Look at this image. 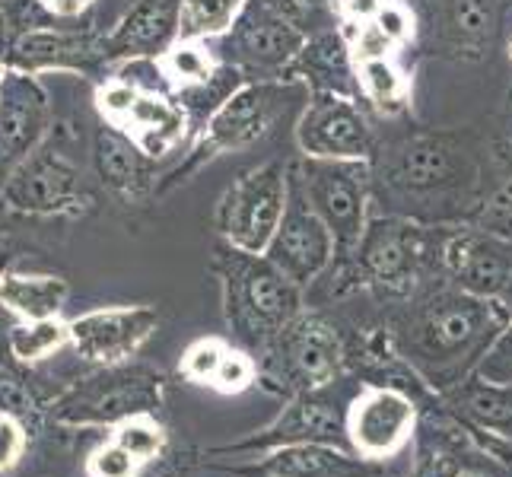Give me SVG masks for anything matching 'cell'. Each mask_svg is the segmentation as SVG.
<instances>
[{
  "label": "cell",
  "instance_id": "cell-1",
  "mask_svg": "<svg viewBox=\"0 0 512 477\" xmlns=\"http://www.w3.org/2000/svg\"><path fill=\"white\" fill-rule=\"evenodd\" d=\"M509 322L512 309L500 299L474 296L449 284L404 303L392 315L388 338L414 376L439 395L474 376Z\"/></svg>",
  "mask_w": 512,
  "mask_h": 477
},
{
  "label": "cell",
  "instance_id": "cell-2",
  "mask_svg": "<svg viewBox=\"0 0 512 477\" xmlns=\"http://www.w3.org/2000/svg\"><path fill=\"white\" fill-rule=\"evenodd\" d=\"M214 274L223 287V315L239 347L261 353L303 312V290L277 271L268 255L226 245L217 252Z\"/></svg>",
  "mask_w": 512,
  "mask_h": 477
},
{
  "label": "cell",
  "instance_id": "cell-3",
  "mask_svg": "<svg viewBox=\"0 0 512 477\" xmlns=\"http://www.w3.org/2000/svg\"><path fill=\"white\" fill-rule=\"evenodd\" d=\"M166 404V376L150 366H99L96 373L77 379L48 404V414L61 427H105L115 430L137 414L160 417Z\"/></svg>",
  "mask_w": 512,
  "mask_h": 477
},
{
  "label": "cell",
  "instance_id": "cell-4",
  "mask_svg": "<svg viewBox=\"0 0 512 477\" xmlns=\"http://www.w3.org/2000/svg\"><path fill=\"white\" fill-rule=\"evenodd\" d=\"M0 201L16 217H83L96 198L74 156V134L51 128L26 163L10 175Z\"/></svg>",
  "mask_w": 512,
  "mask_h": 477
},
{
  "label": "cell",
  "instance_id": "cell-5",
  "mask_svg": "<svg viewBox=\"0 0 512 477\" xmlns=\"http://www.w3.org/2000/svg\"><path fill=\"white\" fill-rule=\"evenodd\" d=\"M478 159L458 137H417L401 144L385 163V188L401 204L452 207L468 201L478 185Z\"/></svg>",
  "mask_w": 512,
  "mask_h": 477
},
{
  "label": "cell",
  "instance_id": "cell-6",
  "mask_svg": "<svg viewBox=\"0 0 512 477\" xmlns=\"http://www.w3.org/2000/svg\"><path fill=\"white\" fill-rule=\"evenodd\" d=\"M258 357L261 382L293 398L303 392H322L338 379L347 366V347L328 318L299 312Z\"/></svg>",
  "mask_w": 512,
  "mask_h": 477
},
{
  "label": "cell",
  "instance_id": "cell-7",
  "mask_svg": "<svg viewBox=\"0 0 512 477\" xmlns=\"http://www.w3.org/2000/svg\"><path fill=\"white\" fill-rule=\"evenodd\" d=\"M287 96H290V86H280V83H249L233 90L217 105L214 115L204 121L201 140H198V147H194V153L188 156V163L166 172L163 182L156 185V191H169L175 185H182L201 163H207V159H214L220 153L255 147L258 140H264L274 131V121L287 109Z\"/></svg>",
  "mask_w": 512,
  "mask_h": 477
},
{
  "label": "cell",
  "instance_id": "cell-8",
  "mask_svg": "<svg viewBox=\"0 0 512 477\" xmlns=\"http://www.w3.org/2000/svg\"><path fill=\"white\" fill-rule=\"evenodd\" d=\"M290 201V169L284 163L255 166L223 194L217 207V233L226 245L252 255L268 252L271 239L277 236L280 220L287 214Z\"/></svg>",
  "mask_w": 512,
  "mask_h": 477
},
{
  "label": "cell",
  "instance_id": "cell-9",
  "mask_svg": "<svg viewBox=\"0 0 512 477\" xmlns=\"http://www.w3.org/2000/svg\"><path fill=\"white\" fill-rule=\"evenodd\" d=\"M312 210L338 242V255H350L366 233L369 169L363 159H312L296 169Z\"/></svg>",
  "mask_w": 512,
  "mask_h": 477
},
{
  "label": "cell",
  "instance_id": "cell-10",
  "mask_svg": "<svg viewBox=\"0 0 512 477\" xmlns=\"http://www.w3.org/2000/svg\"><path fill=\"white\" fill-rule=\"evenodd\" d=\"M0 58L10 70L20 74H83L99 77L102 70H109L102 51V35L77 23H45L26 29L13 39L0 42Z\"/></svg>",
  "mask_w": 512,
  "mask_h": 477
},
{
  "label": "cell",
  "instance_id": "cell-11",
  "mask_svg": "<svg viewBox=\"0 0 512 477\" xmlns=\"http://www.w3.org/2000/svg\"><path fill=\"white\" fill-rule=\"evenodd\" d=\"M420 404L395 385H363L347 404L350 452L369 462H388L417 433Z\"/></svg>",
  "mask_w": 512,
  "mask_h": 477
},
{
  "label": "cell",
  "instance_id": "cell-12",
  "mask_svg": "<svg viewBox=\"0 0 512 477\" xmlns=\"http://www.w3.org/2000/svg\"><path fill=\"white\" fill-rule=\"evenodd\" d=\"M303 443H322L350 449L347 439V411L328 401L322 392H303L287 401V408L280 411L268 427L258 433L239 439V443L214 446L210 455H264L284 446H303Z\"/></svg>",
  "mask_w": 512,
  "mask_h": 477
},
{
  "label": "cell",
  "instance_id": "cell-13",
  "mask_svg": "<svg viewBox=\"0 0 512 477\" xmlns=\"http://www.w3.org/2000/svg\"><path fill=\"white\" fill-rule=\"evenodd\" d=\"M268 261L277 271H284L299 290H306L315 284L328 264L338 255V242L328 223L315 214L303 185H299L296 169L290 172V201H287V214L280 220L277 236L268 245Z\"/></svg>",
  "mask_w": 512,
  "mask_h": 477
},
{
  "label": "cell",
  "instance_id": "cell-14",
  "mask_svg": "<svg viewBox=\"0 0 512 477\" xmlns=\"http://www.w3.org/2000/svg\"><path fill=\"white\" fill-rule=\"evenodd\" d=\"M350 255L357 277H363L366 284L382 290H411L427 268L430 239L408 220L382 217L366 223V233Z\"/></svg>",
  "mask_w": 512,
  "mask_h": 477
},
{
  "label": "cell",
  "instance_id": "cell-15",
  "mask_svg": "<svg viewBox=\"0 0 512 477\" xmlns=\"http://www.w3.org/2000/svg\"><path fill=\"white\" fill-rule=\"evenodd\" d=\"M55 128V105L39 77L7 70L0 86V191Z\"/></svg>",
  "mask_w": 512,
  "mask_h": 477
},
{
  "label": "cell",
  "instance_id": "cell-16",
  "mask_svg": "<svg viewBox=\"0 0 512 477\" xmlns=\"http://www.w3.org/2000/svg\"><path fill=\"white\" fill-rule=\"evenodd\" d=\"M156 328L160 315L150 306H102L70 318V347L93 366H118L131 363Z\"/></svg>",
  "mask_w": 512,
  "mask_h": 477
},
{
  "label": "cell",
  "instance_id": "cell-17",
  "mask_svg": "<svg viewBox=\"0 0 512 477\" xmlns=\"http://www.w3.org/2000/svg\"><path fill=\"white\" fill-rule=\"evenodd\" d=\"M296 144L312 159H366L373 134L350 96L319 93L299 118Z\"/></svg>",
  "mask_w": 512,
  "mask_h": 477
},
{
  "label": "cell",
  "instance_id": "cell-18",
  "mask_svg": "<svg viewBox=\"0 0 512 477\" xmlns=\"http://www.w3.org/2000/svg\"><path fill=\"white\" fill-rule=\"evenodd\" d=\"M436 401L465 423L487 458L512 465V385L471 376L449 392H439Z\"/></svg>",
  "mask_w": 512,
  "mask_h": 477
},
{
  "label": "cell",
  "instance_id": "cell-19",
  "mask_svg": "<svg viewBox=\"0 0 512 477\" xmlns=\"http://www.w3.org/2000/svg\"><path fill=\"white\" fill-rule=\"evenodd\" d=\"M443 271L455 287L500 299L512 309V245L481 229H465L443 242Z\"/></svg>",
  "mask_w": 512,
  "mask_h": 477
},
{
  "label": "cell",
  "instance_id": "cell-20",
  "mask_svg": "<svg viewBox=\"0 0 512 477\" xmlns=\"http://www.w3.org/2000/svg\"><path fill=\"white\" fill-rule=\"evenodd\" d=\"M229 477H385L382 462H369L350 449L303 443L255 455L245 465H214Z\"/></svg>",
  "mask_w": 512,
  "mask_h": 477
},
{
  "label": "cell",
  "instance_id": "cell-21",
  "mask_svg": "<svg viewBox=\"0 0 512 477\" xmlns=\"http://www.w3.org/2000/svg\"><path fill=\"white\" fill-rule=\"evenodd\" d=\"M179 7L182 0H137L125 16L102 35V51L109 70L128 61L160 58L179 39Z\"/></svg>",
  "mask_w": 512,
  "mask_h": 477
},
{
  "label": "cell",
  "instance_id": "cell-22",
  "mask_svg": "<svg viewBox=\"0 0 512 477\" xmlns=\"http://www.w3.org/2000/svg\"><path fill=\"white\" fill-rule=\"evenodd\" d=\"M188 125L191 118L182 102H175L160 86H147L137 80V96L131 102V109L112 128L128 134L150 159H163L175 153V147L188 137Z\"/></svg>",
  "mask_w": 512,
  "mask_h": 477
},
{
  "label": "cell",
  "instance_id": "cell-23",
  "mask_svg": "<svg viewBox=\"0 0 512 477\" xmlns=\"http://www.w3.org/2000/svg\"><path fill=\"white\" fill-rule=\"evenodd\" d=\"M156 159H150L128 134L112 125H102L93 134V169L96 179L118 198L137 201L156 191Z\"/></svg>",
  "mask_w": 512,
  "mask_h": 477
},
{
  "label": "cell",
  "instance_id": "cell-24",
  "mask_svg": "<svg viewBox=\"0 0 512 477\" xmlns=\"http://www.w3.org/2000/svg\"><path fill=\"white\" fill-rule=\"evenodd\" d=\"M236 45L242 61H249L252 67H284L293 58H299V51L306 45V32L284 20L280 13L258 7L252 13H242V20L236 23Z\"/></svg>",
  "mask_w": 512,
  "mask_h": 477
},
{
  "label": "cell",
  "instance_id": "cell-25",
  "mask_svg": "<svg viewBox=\"0 0 512 477\" xmlns=\"http://www.w3.org/2000/svg\"><path fill=\"white\" fill-rule=\"evenodd\" d=\"M67 296H70V287L61 274L7 268L4 277H0V309L13 312L16 318H23V322L64 315Z\"/></svg>",
  "mask_w": 512,
  "mask_h": 477
},
{
  "label": "cell",
  "instance_id": "cell-26",
  "mask_svg": "<svg viewBox=\"0 0 512 477\" xmlns=\"http://www.w3.org/2000/svg\"><path fill=\"white\" fill-rule=\"evenodd\" d=\"M156 67H160V80L166 86V93L172 96H185L191 90L210 86L223 70L204 39H175L156 58Z\"/></svg>",
  "mask_w": 512,
  "mask_h": 477
},
{
  "label": "cell",
  "instance_id": "cell-27",
  "mask_svg": "<svg viewBox=\"0 0 512 477\" xmlns=\"http://www.w3.org/2000/svg\"><path fill=\"white\" fill-rule=\"evenodd\" d=\"M299 61H303L306 74L322 86V93H344L350 74H357L350 45H344L341 35L334 32H322L312 42H306L303 51H299Z\"/></svg>",
  "mask_w": 512,
  "mask_h": 477
},
{
  "label": "cell",
  "instance_id": "cell-28",
  "mask_svg": "<svg viewBox=\"0 0 512 477\" xmlns=\"http://www.w3.org/2000/svg\"><path fill=\"white\" fill-rule=\"evenodd\" d=\"M70 344V318H35V322L13 325L7 331V350L13 353L23 366H39L42 360L55 357L61 347Z\"/></svg>",
  "mask_w": 512,
  "mask_h": 477
},
{
  "label": "cell",
  "instance_id": "cell-29",
  "mask_svg": "<svg viewBox=\"0 0 512 477\" xmlns=\"http://www.w3.org/2000/svg\"><path fill=\"white\" fill-rule=\"evenodd\" d=\"M249 0H182L179 39H220L242 20Z\"/></svg>",
  "mask_w": 512,
  "mask_h": 477
},
{
  "label": "cell",
  "instance_id": "cell-30",
  "mask_svg": "<svg viewBox=\"0 0 512 477\" xmlns=\"http://www.w3.org/2000/svg\"><path fill=\"white\" fill-rule=\"evenodd\" d=\"M26 369L29 366H23L13 353H10V360L0 357V414L20 420L29 433H35L42 423L45 404L35 395V385Z\"/></svg>",
  "mask_w": 512,
  "mask_h": 477
},
{
  "label": "cell",
  "instance_id": "cell-31",
  "mask_svg": "<svg viewBox=\"0 0 512 477\" xmlns=\"http://www.w3.org/2000/svg\"><path fill=\"white\" fill-rule=\"evenodd\" d=\"M357 83H360V93L385 115H395V112L404 109V105H408L411 86H408V80H404L401 70L388 58L357 64Z\"/></svg>",
  "mask_w": 512,
  "mask_h": 477
},
{
  "label": "cell",
  "instance_id": "cell-32",
  "mask_svg": "<svg viewBox=\"0 0 512 477\" xmlns=\"http://www.w3.org/2000/svg\"><path fill=\"white\" fill-rule=\"evenodd\" d=\"M112 439L118 446H125L144 468L160 462V458L166 455V446H169L166 427L156 414H137L125 423H118V427L112 430Z\"/></svg>",
  "mask_w": 512,
  "mask_h": 477
},
{
  "label": "cell",
  "instance_id": "cell-33",
  "mask_svg": "<svg viewBox=\"0 0 512 477\" xmlns=\"http://www.w3.org/2000/svg\"><path fill=\"white\" fill-rule=\"evenodd\" d=\"M497 26V0H449L446 4V32L455 42L481 45Z\"/></svg>",
  "mask_w": 512,
  "mask_h": 477
},
{
  "label": "cell",
  "instance_id": "cell-34",
  "mask_svg": "<svg viewBox=\"0 0 512 477\" xmlns=\"http://www.w3.org/2000/svg\"><path fill=\"white\" fill-rule=\"evenodd\" d=\"M474 229L512 245V175H500L474 210Z\"/></svg>",
  "mask_w": 512,
  "mask_h": 477
},
{
  "label": "cell",
  "instance_id": "cell-35",
  "mask_svg": "<svg viewBox=\"0 0 512 477\" xmlns=\"http://www.w3.org/2000/svg\"><path fill=\"white\" fill-rule=\"evenodd\" d=\"M261 382V363L252 350H245V347H233L229 344L226 350V357L217 369V376L214 382H210V388L220 395H242V392H249V388Z\"/></svg>",
  "mask_w": 512,
  "mask_h": 477
},
{
  "label": "cell",
  "instance_id": "cell-36",
  "mask_svg": "<svg viewBox=\"0 0 512 477\" xmlns=\"http://www.w3.org/2000/svg\"><path fill=\"white\" fill-rule=\"evenodd\" d=\"M226 350H229V341L223 338H198V341H191L182 353V360H179V376L191 385H207L214 382L217 376V369L226 357Z\"/></svg>",
  "mask_w": 512,
  "mask_h": 477
},
{
  "label": "cell",
  "instance_id": "cell-37",
  "mask_svg": "<svg viewBox=\"0 0 512 477\" xmlns=\"http://www.w3.org/2000/svg\"><path fill=\"white\" fill-rule=\"evenodd\" d=\"M140 471H144V465L115 439H105L86 458V477H140Z\"/></svg>",
  "mask_w": 512,
  "mask_h": 477
},
{
  "label": "cell",
  "instance_id": "cell-38",
  "mask_svg": "<svg viewBox=\"0 0 512 477\" xmlns=\"http://www.w3.org/2000/svg\"><path fill=\"white\" fill-rule=\"evenodd\" d=\"M392 48H398L392 39L385 35V29L369 20V23H357V35H353L350 42V55H353V64H363V61H382L392 55Z\"/></svg>",
  "mask_w": 512,
  "mask_h": 477
},
{
  "label": "cell",
  "instance_id": "cell-39",
  "mask_svg": "<svg viewBox=\"0 0 512 477\" xmlns=\"http://www.w3.org/2000/svg\"><path fill=\"white\" fill-rule=\"evenodd\" d=\"M474 376L487 379V382L512 385V322L506 325V331L500 334V338L493 341V347L487 350L481 366L474 369Z\"/></svg>",
  "mask_w": 512,
  "mask_h": 477
},
{
  "label": "cell",
  "instance_id": "cell-40",
  "mask_svg": "<svg viewBox=\"0 0 512 477\" xmlns=\"http://www.w3.org/2000/svg\"><path fill=\"white\" fill-rule=\"evenodd\" d=\"M29 436L32 433L23 427L20 420L4 414V420H0V474L13 471L16 465H20V458L29 449Z\"/></svg>",
  "mask_w": 512,
  "mask_h": 477
},
{
  "label": "cell",
  "instance_id": "cell-41",
  "mask_svg": "<svg viewBox=\"0 0 512 477\" xmlns=\"http://www.w3.org/2000/svg\"><path fill=\"white\" fill-rule=\"evenodd\" d=\"M376 23L385 29V35L392 39L395 45H404V42H411L414 39V16L411 10L398 4V0H385L379 16H376Z\"/></svg>",
  "mask_w": 512,
  "mask_h": 477
},
{
  "label": "cell",
  "instance_id": "cell-42",
  "mask_svg": "<svg viewBox=\"0 0 512 477\" xmlns=\"http://www.w3.org/2000/svg\"><path fill=\"white\" fill-rule=\"evenodd\" d=\"M264 7L280 13L284 20H290L293 26L306 29V23H312L322 10V0H264Z\"/></svg>",
  "mask_w": 512,
  "mask_h": 477
},
{
  "label": "cell",
  "instance_id": "cell-43",
  "mask_svg": "<svg viewBox=\"0 0 512 477\" xmlns=\"http://www.w3.org/2000/svg\"><path fill=\"white\" fill-rule=\"evenodd\" d=\"M48 16H55L61 23H80L93 13L99 0H39Z\"/></svg>",
  "mask_w": 512,
  "mask_h": 477
},
{
  "label": "cell",
  "instance_id": "cell-44",
  "mask_svg": "<svg viewBox=\"0 0 512 477\" xmlns=\"http://www.w3.org/2000/svg\"><path fill=\"white\" fill-rule=\"evenodd\" d=\"M385 0H338V7L341 13L347 16V20L353 23H369V20H376L379 10H382Z\"/></svg>",
  "mask_w": 512,
  "mask_h": 477
},
{
  "label": "cell",
  "instance_id": "cell-45",
  "mask_svg": "<svg viewBox=\"0 0 512 477\" xmlns=\"http://www.w3.org/2000/svg\"><path fill=\"white\" fill-rule=\"evenodd\" d=\"M7 214V207H4V201H0V217ZM13 249H10V239L4 236V229H0V277H4V271L7 268H13Z\"/></svg>",
  "mask_w": 512,
  "mask_h": 477
},
{
  "label": "cell",
  "instance_id": "cell-46",
  "mask_svg": "<svg viewBox=\"0 0 512 477\" xmlns=\"http://www.w3.org/2000/svg\"><path fill=\"white\" fill-rule=\"evenodd\" d=\"M7 70H10V67L4 64V58H0V86H4V80H7Z\"/></svg>",
  "mask_w": 512,
  "mask_h": 477
},
{
  "label": "cell",
  "instance_id": "cell-47",
  "mask_svg": "<svg viewBox=\"0 0 512 477\" xmlns=\"http://www.w3.org/2000/svg\"><path fill=\"white\" fill-rule=\"evenodd\" d=\"M462 477H487V474H481V471H465Z\"/></svg>",
  "mask_w": 512,
  "mask_h": 477
},
{
  "label": "cell",
  "instance_id": "cell-48",
  "mask_svg": "<svg viewBox=\"0 0 512 477\" xmlns=\"http://www.w3.org/2000/svg\"><path fill=\"white\" fill-rule=\"evenodd\" d=\"M509 61H512V39H509Z\"/></svg>",
  "mask_w": 512,
  "mask_h": 477
},
{
  "label": "cell",
  "instance_id": "cell-49",
  "mask_svg": "<svg viewBox=\"0 0 512 477\" xmlns=\"http://www.w3.org/2000/svg\"><path fill=\"white\" fill-rule=\"evenodd\" d=\"M395 477H411V474H395Z\"/></svg>",
  "mask_w": 512,
  "mask_h": 477
},
{
  "label": "cell",
  "instance_id": "cell-50",
  "mask_svg": "<svg viewBox=\"0 0 512 477\" xmlns=\"http://www.w3.org/2000/svg\"><path fill=\"white\" fill-rule=\"evenodd\" d=\"M0 420H4V414H0Z\"/></svg>",
  "mask_w": 512,
  "mask_h": 477
}]
</instances>
